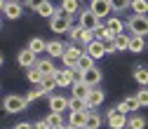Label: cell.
I'll use <instances>...</instances> for the list:
<instances>
[{
	"instance_id": "6da1fadb",
	"label": "cell",
	"mask_w": 148,
	"mask_h": 129,
	"mask_svg": "<svg viewBox=\"0 0 148 129\" xmlns=\"http://www.w3.org/2000/svg\"><path fill=\"white\" fill-rule=\"evenodd\" d=\"M49 28H52V33H68V31L73 28V16L59 10V12L49 19Z\"/></svg>"
},
{
	"instance_id": "7a4b0ae2",
	"label": "cell",
	"mask_w": 148,
	"mask_h": 129,
	"mask_svg": "<svg viewBox=\"0 0 148 129\" xmlns=\"http://www.w3.org/2000/svg\"><path fill=\"white\" fill-rule=\"evenodd\" d=\"M85 49L82 47H78V45H68L66 47V54H64V57H61V61H64V68H75L78 66V61L85 57Z\"/></svg>"
},
{
	"instance_id": "3957f363",
	"label": "cell",
	"mask_w": 148,
	"mask_h": 129,
	"mask_svg": "<svg viewBox=\"0 0 148 129\" xmlns=\"http://www.w3.org/2000/svg\"><path fill=\"white\" fill-rule=\"evenodd\" d=\"M106 122H108L110 129H127L129 117H127V113H120L118 108H110L108 113H106Z\"/></svg>"
},
{
	"instance_id": "277c9868",
	"label": "cell",
	"mask_w": 148,
	"mask_h": 129,
	"mask_svg": "<svg viewBox=\"0 0 148 129\" xmlns=\"http://www.w3.org/2000/svg\"><path fill=\"white\" fill-rule=\"evenodd\" d=\"M26 106H28L26 96H19V94H10V96H5V101H3V108L7 110V113H21Z\"/></svg>"
},
{
	"instance_id": "5b68a950",
	"label": "cell",
	"mask_w": 148,
	"mask_h": 129,
	"mask_svg": "<svg viewBox=\"0 0 148 129\" xmlns=\"http://www.w3.org/2000/svg\"><path fill=\"white\" fill-rule=\"evenodd\" d=\"M127 28H129V33L132 35H148V16H139V14H134L132 19H129V24H127Z\"/></svg>"
},
{
	"instance_id": "8992f818",
	"label": "cell",
	"mask_w": 148,
	"mask_h": 129,
	"mask_svg": "<svg viewBox=\"0 0 148 129\" xmlns=\"http://www.w3.org/2000/svg\"><path fill=\"white\" fill-rule=\"evenodd\" d=\"M78 24L85 28V31H97L99 26H101V19L92 12V10H82L80 12V19H78Z\"/></svg>"
},
{
	"instance_id": "52a82bcc",
	"label": "cell",
	"mask_w": 148,
	"mask_h": 129,
	"mask_svg": "<svg viewBox=\"0 0 148 129\" xmlns=\"http://www.w3.org/2000/svg\"><path fill=\"white\" fill-rule=\"evenodd\" d=\"M16 61H19V66H24L26 70H28V68H35V63H38V54H33V52L26 47V49H21L19 54H16Z\"/></svg>"
},
{
	"instance_id": "ba28073f",
	"label": "cell",
	"mask_w": 148,
	"mask_h": 129,
	"mask_svg": "<svg viewBox=\"0 0 148 129\" xmlns=\"http://www.w3.org/2000/svg\"><path fill=\"white\" fill-rule=\"evenodd\" d=\"M89 10L94 12L99 19H101V16H108L110 12H113V7H110V0H92V3H89Z\"/></svg>"
},
{
	"instance_id": "9c48e42d",
	"label": "cell",
	"mask_w": 148,
	"mask_h": 129,
	"mask_svg": "<svg viewBox=\"0 0 148 129\" xmlns=\"http://www.w3.org/2000/svg\"><path fill=\"white\" fill-rule=\"evenodd\" d=\"M103 99H106L103 89H99V87H92V89H89V94H87V106H89V110L99 108V106L103 103Z\"/></svg>"
},
{
	"instance_id": "30bf717a",
	"label": "cell",
	"mask_w": 148,
	"mask_h": 129,
	"mask_svg": "<svg viewBox=\"0 0 148 129\" xmlns=\"http://www.w3.org/2000/svg\"><path fill=\"white\" fill-rule=\"evenodd\" d=\"M101 78H103V73L94 66V68H89V70H85L82 73V82L87 85V87H97L99 82H101Z\"/></svg>"
},
{
	"instance_id": "8fae6325",
	"label": "cell",
	"mask_w": 148,
	"mask_h": 129,
	"mask_svg": "<svg viewBox=\"0 0 148 129\" xmlns=\"http://www.w3.org/2000/svg\"><path fill=\"white\" fill-rule=\"evenodd\" d=\"M66 47H68V45H64L61 40L47 42V57H49V59H61L64 54H66Z\"/></svg>"
},
{
	"instance_id": "7c38bea8",
	"label": "cell",
	"mask_w": 148,
	"mask_h": 129,
	"mask_svg": "<svg viewBox=\"0 0 148 129\" xmlns=\"http://www.w3.org/2000/svg\"><path fill=\"white\" fill-rule=\"evenodd\" d=\"M54 80H57V85L59 87H73V73H71V68H57V73H54Z\"/></svg>"
},
{
	"instance_id": "4fadbf2b",
	"label": "cell",
	"mask_w": 148,
	"mask_h": 129,
	"mask_svg": "<svg viewBox=\"0 0 148 129\" xmlns=\"http://www.w3.org/2000/svg\"><path fill=\"white\" fill-rule=\"evenodd\" d=\"M120 113H132V110H139L141 108V103H139V99H136V94L134 96H127V99H122L118 106H115Z\"/></svg>"
},
{
	"instance_id": "5bb4252c",
	"label": "cell",
	"mask_w": 148,
	"mask_h": 129,
	"mask_svg": "<svg viewBox=\"0 0 148 129\" xmlns=\"http://www.w3.org/2000/svg\"><path fill=\"white\" fill-rule=\"evenodd\" d=\"M21 12H24V7H21L19 0H7V5H5V12H3V14L10 16V19H19Z\"/></svg>"
},
{
	"instance_id": "9a60e30c",
	"label": "cell",
	"mask_w": 148,
	"mask_h": 129,
	"mask_svg": "<svg viewBox=\"0 0 148 129\" xmlns=\"http://www.w3.org/2000/svg\"><path fill=\"white\" fill-rule=\"evenodd\" d=\"M85 52H87V54H89V57L94 59V61L106 57V49H103V42H101V40H94L92 45H87V47H85Z\"/></svg>"
},
{
	"instance_id": "2e32d148",
	"label": "cell",
	"mask_w": 148,
	"mask_h": 129,
	"mask_svg": "<svg viewBox=\"0 0 148 129\" xmlns=\"http://www.w3.org/2000/svg\"><path fill=\"white\" fill-rule=\"evenodd\" d=\"M68 110H71V113H89V106H87L85 99L71 96V99H68Z\"/></svg>"
},
{
	"instance_id": "e0dca14e",
	"label": "cell",
	"mask_w": 148,
	"mask_h": 129,
	"mask_svg": "<svg viewBox=\"0 0 148 129\" xmlns=\"http://www.w3.org/2000/svg\"><path fill=\"white\" fill-rule=\"evenodd\" d=\"M35 68H38L42 75L47 78V75H54V73H57V68H54V61L47 57V59H38V63H35Z\"/></svg>"
},
{
	"instance_id": "ac0fdd59",
	"label": "cell",
	"mask_w": 148,
	"mask_h": 129,
	"mask_svg": "<svg viewBox=\"0 0 148 129\" xmlns=\"http://www.w3.org/2000/svg\"><path fill=\"white\" fill-rule=\"evenodd\" d=\"M68 108V99L66 96H52L49 99V110H52V113H61V110H66Z\"/></svg>"
},
{
	"instance_id": "d6986e66",
	"label": "cell",
	"mask_w": 148,
	"mask_h": 129,
	"mask_svg": "<svg viewBox=\"0 0 148 129\" xmlns=\"http://www.w3.org/2000/svg\"><path fill=\"white\" fill-rule=\"evenodd\" d=\"M106 28H108V33L113 35V38H115V35H120V33H125V31H122V21L118 19V16H108Z\"/></svg>"
},
{
	"instance_id": "ffe728a7",
	"label": "cell",
	"mask_w": 148,
	"mask_h": 129,
	"mask_svg": "<svg viewBox=\"0 0 148 129\" xmlns=\"http://www.w3.org/2000/svg\"><path fill=\"white\" fill-rule=\"evenodd\" d=\"M89 89H92V87H87L82 80H80V82H73V87H71L73 96H75V99H85V101H87V94H89Z\"/></svg>"
},
{
	"instance_id": "44dd1931",
	"label": "cell",
	"mask_w": 148,
	"mask_h": 129,
	"mask_svg": "<svg viewBox=\"0 0 148 129\" xmlns=\"http://www.w3.org/2000/svg\"><path fill=\"white\" fill-rule=\"evenodd\" d=\"M28 49H31L33 54H42V52H47V42H45L42 38H31V40H28Z\"/></svg>"
},
{
	"instance_id": "7402d4cb",
	"label": "cell",
	"mask_w": 148,
	"mask_h": 129,
	"mask_svg": "<svg viewBox=\"0 0 148 129\" xmlns=\"http://www.w3.org/2000/svg\"><path fill=\"white\" fill-rule=\"evenodd\" d=\"M146 47V40L141 38V35H132V40H129V52L132 54H141Z\"/></svg>"
},
{
	"instance_id": "603a6c76",
	"label": "cell",
	"mask_w": 148,
	"mask_h": 129,
	"mask_svg": "<svg viewBox=\"0 0 148 129\" xmlns=\"http://www.w3.org/2000/svg\"><path fill=\"white\" fill-rule=\"evenodd\" d=\"M61 12L73 16L75 12H80V0H61Z\"/></svg>"
},
{
	"instance_id": "cb8c5ba5",
	"label": "cell",
	"mask_w": 148,
	"mask_h": 129,
	"mask_svg": "<svg viewBox=\"0 0 148 129\" xmlns=\"http://www.w3.org/2000/svg\"><path fill=\"white\" fill-rule=\"evenodd\" d=\"M68 124L78 127V129H85V124H87V113H71Z\"/></svg>"
},
{
	"instance_id": "d4e9b609",
	"label": "cell",
	"mask_w": 148,
	"mask_h": 129,
	"mask_svg": "<svg viewBox=\"0 0 148 129\" xmlns=\"http://www.w3.org/2000/svg\"><path fill=\"white\" fill-rule=\"evenodd\" d=\"M134 80H136L141 87H148V68H146V66H136V68H134Z\"/></svg>"
},
{
	"instance_id": "484cf974",
	"label": "cell",
	"mask_w": 148,
	"mask_h": 129,
	"mask_svg": "<svg viewBox=\"0 0 148 129\" xmlns=\"http://www.w3.org/2000/svg\"><path fill=\"white\" fill-rule=\"evenodd\" d=\"M101 122H103V120H101V115H99V113H94V110H89V113H87V124H85V127H87V129H99V127H101Z\"/></svg>"
},
{
	"instance_id": "4316f807",
	"label": "cell",
	"mask_w": 148,
	"mask_h": 129,
	"mask_svg": "<svg viewBox=\"0 0 148 129\" xmlns=\"http://www.w3.org/2000/svg\"><path fill=\"white\" fill-rule=\"evenodd\" d=\"M45 122L49 124V129H59V127H64V117H61V113H49V115L45 117Z\"/></svg>"
},
{
	"instance_id": "83f0119b",
	"label": "cell",
	"mask_w": 148,
	"mask_h": 129,
	"mask_svg": "<svg viewBox=\"0 0 148 129\" xmlns=\"http://www.w3.org/2000/svg\"><path fill=\"white\" fill-rule=\"evenodd\" d=\"M26 78H28V82H33L35 87H38V85H42V80H45V75H42V73H40L38 68H28Z\"/></svg>"
},
{
	"instance_id": "f1b7e54d",
	"label": "cell",
	"mask_w": 148,
	"mask_h": 129,
	"mask_svg": "<svg viewBox=\"0 0 148 129\" xmlns=\"http://www.w3.org/2000/svg\"><path fill=\"white\" fill-rule=\"evenodd\" d=\"M129 40H132V35H125V33L115 35V47H118V52H125V49H129Z\"/></svg>"
},
{
	"instance_id": "f546056e",
	"label": "cell",
	"mask_w": 148,
	"mask_h": 129,
	"mask_svg": "<svg viewBox=\"0 0 148 129\" xmlns=\"http://www.w3.org/2000/svg\"><path fill=\"white\" fill-rule=\"evenodd\" d=\"M132 10H134V14L146 16V12H148V0H132Z\"/></svg>"
},
{
	"instance_id": "4dcf8cb0",
	"label": "cell",
	"mask_w": 148,
	"mask_h": 129,
	"mask_svg": "<svg viewBox=\"0 0 148 129\" xmlns=\"http://www.w3.org/2000/svg\"><path fill=\"white\" fill-rule=\"evenodd\" d=\"M45 94H47V91L42 89V85H38V87H33L28 94H26V101H28V103H31V101H38V99H40V96H45Z\"/></svg>"
},
{
	"instance_id": "1f68e13d",
	"label": "cell",
	"mask_w": 148,
	"mask_h": 129,
	"mask_svg": "<svg viewBox=\"0 0 148 129\" xmlns=\"http://www.w3.org/2000/svg\"><path fill=\"white\" fill-rule=\"evenodd\" d=\"M57 12H59V10L54 7V5L49 3V0H47V3H45V5H42V7L38 10V14H40V16H47V19H52V16L57 14Z\"/></svg>"
},
{
	"instance_id": "d6a6232c",
	"label": "cell",
	"mask_w": 148,
	"mask_h": 129,
	"mask_svg": "<svg viewBox=\"0 0 148 129\" xmlns=\"http://www.w3.org/2000/svg\"><path fill=\"white\" fill-rule=\"evenodd\" d=\"M127 129H146V120L141 115H132L127 122Z\"/></svg>"
},
{
	"instance_id": "836d02e7",
	"label": "cell",
	"mask_w": 148,
	"mask_h": 129,
	"mask_svg": "<svg viewBox=\"0 0 148 129\" xmlns=\"http://www.w3.org/2000/svg\"><path fill=\"white\" fill-rule=\"evenodd\" d=\"M110 7L115 12H125L127 7H132V0H110Z\"/></svg>"
},
{
	"instance_id": "e575fe53",
	"label": "cell",
	"mask_w": 148,
	"mask_h": 129,
	"mask_svg": "<svg viewBox=\"0 0 148 129\" xmlns=\"http://www.w3.org/2000/svg\"><path fill=\"white\" fill-rule=\"evenodd\" d=\"M78 68H80L82 73H85V70H89V68H94V59H92L89 54H85V57L78 61Z\"/></svg>"
},
{
	"instance_id": "d590c367",
	"label": "cell",
	"mask_w": 148,
	"mask_h": 129,
	"mask_svg": "<svg viewBox=\"0 0 148 129\" xmlns=\"http://www.w3.org/2000/svg\"><path fill=\"white\" fill-rule=\"evenodd\" d=\"M94 38L103 42V40H108V38H113V35H110V33H108V28H106V26H99V28L94 31Z\"/></svg>"
},
{
	"instance_id": "8d00e7d4",
	"label": "cell",
	"mask_w": 148,
	"mask_h": 129,
	"mask_svg": "<svg viewBox=\"0 0 148 129\" xmlns=\"http://www.w3.org/2000/svg\"><path fill=\"white\" fill-rule=\"evenodd\" d=\"M54 87H59V85H57V80H54V75H47V78L42 80V89H45V91H52Z\"/></svg>"
},
{
	"instance_id": "74e56055",
	"label": "cell",
	"mask_w": 148,
	"mask_h": 129,
	"mask_svg": "<svg viewBox=\"0 0 148 129\" xmlns=\"http://www.w3.org/2000/svg\"><path fill=\"white\" fill-rule=\"evenodd\" d=\"M103 49H106V54H113V52H118V47H115V38H108V40H103Z\"/></svg>"
},
{
	"instance_id": "f35d334b",
	"label": "cell",
	"mask_w": 148,
	"mask_h": 129,
	"mask_svg": "<svg viewBox=\"0 0 148 129\" xmlns=\"http://www.w3.org/2000/svg\"><path fill=\"white\" fill-rule=\"evenodd\" d=\"M45 3H47V0H26V7H28V10H35V12H38V10H40Z\"/></svg>"
},
{
	"instance_id": "ab89813d",
	"label": "cell",
	"mask_w": 148,
	"mask_h": 129,
	"mask_svg": "<svg viewBox=\"0 0 148 129\" xmlns=\"http://www.w3.org/2000/svg\"><path fill=\"white\" fill-rule=\"evenodd\" d=\"M136 99H139L141 106H148V87H141V91L136 94Z\"/></svg>"
},
{
	"instance_id": "60d3db41",
	"label": "cell",
	"mask_w": 148,
	"mask_h": 129,
	"mask_svg": "<svg viewBox=\"0 0 148 129\" xmlns=\"http://www.w3.org/2000/svg\"><path fill=\"white\" fill-rule=\"evenodd\" d=\"M33 127H35V129H49V124H47L45 120H40V122H35Z\"/></svg>"
},
{
	"instance_id": "b9f144b4",
	"label": "cell",
	"mask_w": 148,
	"mask_h": 129,
	"mask_svg": "<svg viewBox=\"0 0 148 129\" xmlns=\"http://www.w3.org/2000/svg\"><path fill=\"white\" fill-rule=\"evenodd\" d=\"M14 129H35V127H33V124H28V122H19Z\"/></svg>"
},
{
	"instance_id": "7bdbcfd3",
	"label": "cell",
	"mask_w": 148,
	"mask_h": 129,
	"mask_svg": "<svg viewBox=\"0 0 148 129\" xmlns=\"http://www.w3.org/2000/svg\"><path fill=\"white\" fill-rule=\"evenodd\" d=\"M5 5H7V0H0V12H5Z\"/></svg>"
},
{
	"instance_id": "ee69618b",
	"label": "cell",
	"mask_w": 148,
	"mask_h": 129,
	"mask_svg": "<svg viewBox=\"0 0 148 129\" xmlns=\"http://www.w3.org/2000/svg\"><path fill=\"white\" fill-rule=\"evenodd\" d=\"M64 129H78V127H73V124H66V127H64Z\"/></svg>"
},
{
	"instance_id": "f6af8a7d",
	"label": "cell",
	"mask_w": 148,
	"mask_h": 129,
	"mask_svg": "<svg viewBox=\"0 0 148 129\" xmlns=\"http://www.w3.org/2000/svg\"><path fill=\"white\" fill-rule=\"evenodd\" d=\"M3 63H5V59H3V54H0V68H3Z\"/></svg>"
},
{
	"instance_id": "bcb514c9",
	"label": "cell",
	"mask_w": 148,
	"mask_h": 129,
	"mask_svg": "<svg viewBox=\"0 0 148 129\" xmlns=\"http://www.w3.org/2000/svg\"><path fill=\"white\" fill-rule=\"evenodd\" d=\"M0 26H3V19H0Z\"/></svg>"
},
{
	"instance_id": "7dc6e473",
	"label": "cell",
	"mask_w": 148,
	"mask_h": 129,
	"mask_svg": "<svg viewBox=\"0 0 148 129\" xmlns=\"http://www.w3.org/2000/svg\"><path fill=\"white\" fill-rule=\"evenodd\" d=\"M89 3H92V0H89Z\"/></svg>"
},
{
	"instance_id": "c3c4849f",
	"label": "cell",
	"mask_w": 148,
	"mask_h": 129,
	"mask_svg": "<svg viewBox=\"0 0 148 129\" xmlns=\"http://www.w3.org/2000/svg\"><path fill=\"white\" fill-rule=\"evenodd\" d=\"M85 129H87V127H85Z\"/></svg>"
}]
</instances>
